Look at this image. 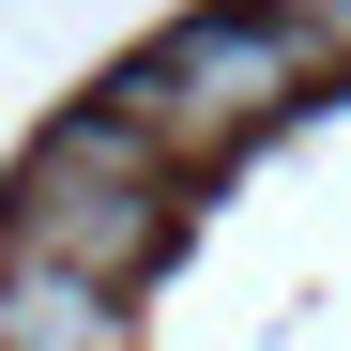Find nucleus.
<instances>
[{"mask_svg": "<svg viewBox=\"0 0 351 351\" xmlns=\"http://www.w3.org/2000/svg\"><path fill=\"white\" fill-rule=\"evenodd\" d=\"M306 92H321V46L260 0V16H184L168 46H138L107 107H123V123H138L168 168H229L245 138H275Z\"/></svg>", "mask_w": 351, "mask_h": 351, "instance_id": "nucleus-1", "label": "nucleus"}, {"mask_svg": "<svg viewBox=\"0 0 351 351\" xmlns=\"http://www.w3.org/2000/svg\"><path fill=\"white\" fill-rule=\"evenodd\" d=\"M168 168L123 107H77V123H46V153L16 168V199H0V245L31 260H77V275H138L168 245Z\"/></svg>", "mask_w": 351, "mask_h": 351, "instance_id": "nucleus-2", "label": "nucleus"}, {"mask_svg": "<svg viewBox=\"0 0 351 351\" xmlns=\"http://www.w3.org/2000/svg\"><path fill=\"white\" fill-rule=\"evenodd\" d=\"M0 351H123V275L0 245Z\"/></svg>", "mask_w": 351, "mask_h": 351, "instance_id": "nucleus-3", "label": "nucleus"}, {"mask_svg": "<svg viewBox=\"0 0 351 351\" xmlns=\"http://www.w3.org/2000/svg\"><path fill=\"white\" fill-rule=\"evenodd\" d=\"M275 16L321 46V77H351V0H275Z\"/></svg>", "mask_w": 351, "mask_h": 351, "instance_id": "nucleus-4", "label": "nucleus"}]
</instances>
